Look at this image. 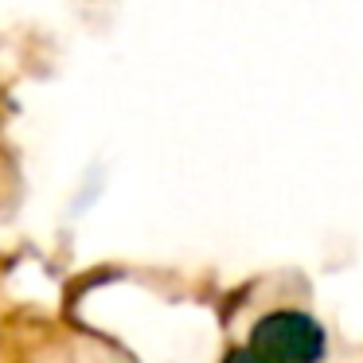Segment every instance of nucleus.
<instances>
[{"label":"nucleus","instance_id":"1","mask_svg":"<svg viewBox=\"0 0 363 363\" xmlns=\"http://www.w3.org/2000/svg\"><path fill=\"white\" fill-rule=\"evenodd\" d=\"M324 347V328L297 308H277L262 316L250 332V352L262 363H320Z\"/></svg>","mask_w":363,"mask_h":363},{"label":"nucleus","instance_id":"2","mask_svg":"<svg viewBox=\"0 0 363 363\" xmlns=\"http://www.w3.org/2000/svg\"><path fill=\"white\" fill-rule=\"evenodd\" d=\"M223 363H262V359L250 352V347H235V352H227V359H223Z\"/></svg>","mask_w":363,"mask_h":363}]
</instances>
